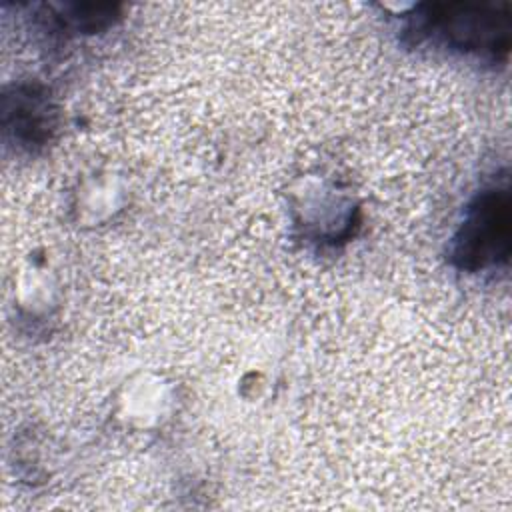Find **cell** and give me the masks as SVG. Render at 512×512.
I'll list each match as a JSON object with an SVG mask.
<instances>
[{"instance_id":"6da1fadb","label":"cell","mask_w":512,"mask_h":512,"mask_svg":"<svg viewBox=\"0 0 512 512\" xmlns=\"http://www.w3.org/2000/svg\"><path fill=\"white\" fill-rule=\"evenodd\" d=\"M414 30L448 48L502 58L510 46L508 6L494 4H424Z\"/></svg>"},{"instance_id":"7a4b0ae2","label":"cell","mask_w":512,"mask_h":512,"mask_svg":"<svg viewBox=\"0 0 512 512\" xmlns=\"http://www.w3.org/2000/svg\"><path fill=\"white\" fill-rule=\"evenodd\" d=\"M510 194L506 188L484 190L464 212L452 238V260L462 270H484L510 256Z\"/></svg>"}]
</instances>
